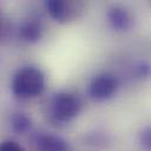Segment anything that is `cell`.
<instances>
[{
    "instance_id": "obj_8",
    "label": "cell",
    "mask_w": 151,
    "mask_h": 151,
    "mask_svg": "<svg viewBox=\"0 0 151 151\" xmlns=\"http://www.w3.org/2000/svg\"><path fill=\"white\" fill-rule=\"evenodd\" d=\"M11 126L15 133L22 134L31 129V119L24 112H15L11 117Z\"/></svg>"
},
{
    "instance_id": "obj_6",
    "label": "cell",
    "mask_w": 151,
    "mask_h": 151,
    "mask_svg": "<svg viewBox=\"0 0 151 151\" xmlns=\"http://www.w3.org/2000/svg\"><path fill=\"white\" fill-rule=\"evenodd\" d=\"M107 20L110 26L116 31H127L132 25L131 14L123 7H112L107 12Z\"/></svg>"
},
{
    "instance_id": "obj_4",
    "label": "cell",
    "mask_w": 151,
    "mask_h": 151,
    "mask_svg": "<svg viewBox=\"0 0 151 151\" xmlns=\"http://www.w3.org/2000/svg\"><path fill=\"white\" fill-rule=\"evenodd\" d=\"M45 7L50 15L58 22L65 24L73 20L81 11L83 5L76 1H57L50 0L45 2Z\"/></svg>"
},
{
    "instance_id": "obj_3",
    "label": "cell",
    "mask_w": 151,
    "mask_h": 151,
    "mask_svg": "<svg viewBox=\"0 0 151 151\" xmlns=\"http://www.w3.org/2000/svg\"><path fill=\"white\" fill-rule=\"evenodd\" d=\"M118 86L119 81L117 77L112 73L104 72L92 78L88 85V93L96 100H106L116 93Z\"/></svg>"
},
{
    "instance_id": "obj_10",
    "label": "cell",
    "mask_w": 151,
    "mask_h": 151,
    "mask_svg": "<svg viewBox=\"0 0 151 151\" xmlns=\"http://www.w3.org/2000/svg\"><path fill=\"white\" fill-rule=\"evenodd\" d=\"M134 73L137 77L139 78H146L151 76V65H149L147 63L140 61L134 66Z\"/></svg>"
},
{
    "instance_id": "obj_2",
    "label": "cell",
    "mask_w": 151,
    "mask_h": 151,
    "mask_svg": "<svg viewBox=\"0 0 151 151\" xmlns=\"http://www.w3.org/2000/svg\"><path fill=\"white\" fill-rule=\"evenodd\" d=\"M81 110L80 98L72 92H58L48 103V117L57 124H64L76 118Z\"/></svg>"
},
{
    "instance_id": "obj_9",
    "label": "cell",
    "mask_w": 151,
    "mask_h": 151,
    "mask_svg": "<svg viewBox=\"0 0 151 151\" xmlns=\"http://www.w3.org/2000/svg\"><path fill=\"white\" fill-rule=\"evenodd\" d=\"M138 139H139L140 145H142L145 150L151 151V125L145 126V127L139 132Z\"/></svg>"
},
{
    "instance_id": "obj_5",
    "label": "cell",
    "mask_w": 151,
    "mask_h": 151,
    "mask_svg": "<svg viewBox=\"0 0 151 151\" xmlns=\"http://www.w3.org/2000/svg\"><path fill=\"white\" fill-rule=\"evenodd\" d=\"M34 143L37 151H68L67 142L53 133H39Z\"/></svg>"
},
{
    "instance_id": "obj_7",
    "label": "cell",
    "mask_w": 151,
    "mask_h": 151,
    "mask_svg": "<svg viewBox=\"0 0 151 151\" xmlns=\"http://www.w3.org/2000/svg\"><path fill=\"white\" fill-rule=\"evenodd\" d=\"M42 34V27L38 19H27L25 20L19 28V35L20 39L25 42H37L40 40Z\"/></svg>"
},
{
    "instance_id": "obj_11",
    "label": "cell",
    "mask_w": 151,
    "mask_h": 151,
    "mask_svg": "<svg viewBox=\"0 0 151 151\" xmlns=\"http://www.w3.org/2000/svg\"><path fill=\"white\" fill-rule=\"evenodd\" d=\"M1 151H26L21 145L13 140H6L1 145Z\"/></svg>"
},
{
    "instance_id": "obj_1",
    "label": "cell",
    "mask_w": 151,
    "mask_h": 151,
    "mask_svg": "<svg viewBox=\"0 0 151 151\" xmlns=\"http://www.w3.org/2000/svg\"><path fill=\"white\" fill-rule=\"evenodd\" d=\"M11 87L12 92L21 99L34 98L45 88V74L37 66H24L13 76Z\"/></svg>"
}]
</instances>
